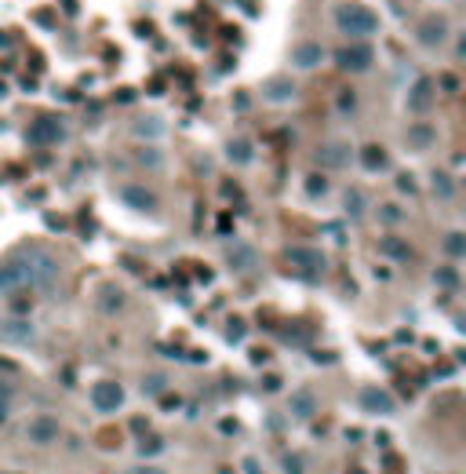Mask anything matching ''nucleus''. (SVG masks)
<instances>
[{"label": "nucleus", "instance_id": "f257e3e1", "mask_svg": "<svg viewBox=\"0 0 466 474\" xmlns=\"http://www.w3.org/2000/svg\"><path fill=\"white\" fill-rule=\"evenodd\" d=\"M335 26H339V33H346L350 41H365L379 30V15L361 4V0H346V4L335 8Z\"/></svg>", "mask_w": 466, "mask_h": 474}, {"label": "nucleus", "instance_id": "39448f33", "mask_svg": "<svg viewBox=\"0 0 466 474\" xmlns=\"http://www.w3.org/2000/svg\"><path fill=\"white\" fill-rule=\"evenodd\" d=\"M92 405L99 413H116V408L124 405V387L116 379H99L92 387Z\"/></svg>", "mask_w": 466, "mask_h": 474}, {"label": "nucleus", "instance_id": "f704fd0d", "mask_svg": "<svg viewBox=\"0 0 466 474\" xmlns=\"http://www.w3.org/2000/svg\"><path fill=\"white\" fill-rule=\"evenodd\" d=\"M397 186L405 190V194H412V190H416V183H412V175H401V179H397Z\"/></svg>", "mask_w": 466, "mask_h": 474}, {"label": "nucleus", "instance_id": "4be33fe9", "mask_svg": "<svg viewBox=\"0 0 466 474\" xmlns=\"http://www.w3.org/2000/svg\"><path fill=\"white\" fill-rule=\"evenodd\" d=\"M361 164H365L368 172H379V168H386V153H383V146H365L361 150Z\"/></svg>", "mask_w": 466, "mask_h": 474}, {"label": "nucleus", "instance_id": "ddd939ff", "mask_svg": "<svg viewBox=\"0 0 466 474\" xmlns=\"http://www.w3.org/2000/svg\"><path fill=\"white\" fill-rule=\"evenodd\" d=\"M361 408H368V413H394V398H390V391H379V387H365L361 391Z\"/></svg>", "mask_w": 466, "mask_h": 474}, {"label": "nucleus", "instance_id": "72a5a7b5", "mask_svg": "<svg viewBox=\"0 0 466 474\" xmlns=\"http://www.w3.org/2000/svg\"><path fill=\"white\" fill-rule=\"evenodd\" d=\"M284 471H288V474H303V464L295 456H288V460H284Z\"/></svg>", "mask_w": 466, "mask_h": 474}, {"label": "nucleus", "instance_id": "cd10ccee", "mask_svg": "<svg viewBox=\"0 0 466 474\" xmlns=\"http://www.w3.org/2000/svg\"><path fill=\"white\" fill-rule=\"evenodd\" d=\"M135 161L146 164V168H161V164H164V157H161V153L153 150V146H142V150L135 153Z\"/></svg>", "mask_w": 466, "mask_h": 474}, {"label": "nucleus", "instance_id": "9d476101", "mask_svg": "<svg viewBox=\"0 0 466 474\" xmlns=\"http://www.w3.org/2000/svg\"><path fill=\"white\" fill-rule=\"evenodd\" d=\"M26 438L33 445H48L59 438V419L55 416H33L30 424H26Z\"/></svg>", "mask_w": 466, "mask_h": 474}, {"label": "nucleus", "instance_id": "bb28decb", "mask_svg": "<svg viewBox=\"0 0 466 474\" xmlns=\"http://www.w3.org/2000/svg\"><path fill=\"white\" fill-rule=\"evenodd\" d=\"M164 387H168V376H161V373H153L150 379H142V394H150V398L164 394Z\"/></svg>", "mask_w": 466, "mask_h": 474}, {"label": "nucleus", "instance_id": "412c9836", "mask_svg": "<svg viewBox=\"0 0 466 474\" xmlns=\"http://www.w3.org/2000/svg\"><path fill=\"white\" fill-rule=\"evenodd\" d=\"M379 252H383V255H390V259H397V263L412 259V248H408L401 237H383V241H379Z\"/></svg>", "mask_w": 466, "mask_h": 474}, {"label": "nucleus", "instance_id": "393cba45", "mask_svg": "<svg viewBox=\"0 0 466 474\" xmlns=\"http://www.w3.org/2000/svg\"><path fill=\"white\" fill-rule=\"evenodd\" d=\"M135 135L139 139H161L164 135V124L157 117H142V121H135Z\"/></svg>", "mask_w": 466, "mask_h": 474}, {"label": "nucleus", "instance_id": "473e14b6", "mask_svg": "<svg viewBox=\"0 0 466 474\" xmlns=\"http://www.w3.org/2000/svg\"><path fill=\"white\" fill-rule=\"evenodd\" d=\"M226 336H230V339H244V325H241V322H230Z\"/></svg>", "mask_w": 466, "mask_h": 474}, {"label": "nucleus", "instance_id": "dca6fc26", "mask_svg": "<svg viewBox=\"0 0 466 474\" xmlns=\"http://www.w3.org/2000/svg\"><path fill=\"white\" fill-rule=\"evenodd\" d=\"M317 161L325 164V168H346L350 164V146L346 143H325L317 150Z\"/></svg>", "mask_w": 466, "mask_h": 474}, {"label": "nucleus", "instance_id": "6e6552de", "mask_svg": "<svg viewBox=\"0 0 466 474\" xmlns=\"http://www.w3.org/2000/svg\"><path fill=\"white\" fill-rule=\"evenodd\" d=\"M288 263L295 266V270H303V274H321L325 270V255H321L317 248H306V245H292L288 248Z\"/></svg>", "mask_w": 466, "mask_h": 474}, {"label": "nucleus", "instance_id": "20e7f679", "mask_svg": "<svg viewBox=\"0 0 466 474\" xmlns=\"http://www.w3.org/2000/svg\"><path fill=\"white\" fill-rule=\"evenodd\" d=\"M372 48L368 44H343L339 51H335V62H339V70L346 73H365L372 66Z\"/></svg>", "mask_w": 466, "mask_h": 474}, {"label": "nucleus", "instance_id": "e433bc0d", "mask_svg": "<svg viewBox=\"0 0 466 474\" xmlns=\"http://www.w3.org/2000/svg\"><path fill=\"white\" fill-rule=\"evenodd\" d=\"M383 215H386V219H390V223H394V219H401V212L394 208V204H386V208H383Z\"/></svg>", "mask_w": 466, "mask_h": 474}, {"label": "nucleus", "instance_id": "aec40b11", "mask_svg": "<svg viewBox=\"0 0 466 474\" xmlns=\"http://www.w3.org/2000/svg\"><path fill=\"white\" fill-rule=\"evenodd\" d=\"M226 259H230L233 270H252V266H255V248H248V245H233Z\"/></svg>", "mask_w": 466, "mask_h": 474}, {"label": "nucleus", "instance_id": "0eeeda50", "mask_svg": "<svg viewBox=\"0 0 466 474\" xmlns=\"http://www.w3.org/2000/svg\"><path fill=\"white\" fill-rule=\"evenodd\" d=\"M30 288V281H26L19 259L11 255L8 263H0V296H15V292H26Z\"/></svg>", "mask_w": 466, "mask_h": 474}, {"label": "nucleus", "instance_id": "b1692460", "mask_svg": "<svg viewBox=\"0 0 466 474\" xmlns=\"http://www.w3.org/2000/svg\"><path fill=\"white\" fill-rule=\"evenodd\" d=\"M226 157L233 164H248L252 161V143H248V139H233V143L226 146Z\"/></svg>", "mask_w": 466, "mask_h": 474}, {"label": "nucleus", "instance_id": "c9c22d12", "mask_svg": "<svg viewBox=\"0 0 466 474\" xmlns=\"http://www.w3.org/2000/svg\"><path fill=\"white\" fill-rule=\"evenodd\" d=\"M128 474H164V471H161V467H150V464H146V467H132Z\"/></svg>", "mask_w": 466, "mask_h": 474}, {"label": "nucleus", "instance_id": "a211bd4d", "mask_svg": "<svg viewBox=\"0 0 466 474\" xmlns=\"http://www.w3.org/2000/svg\"><path fill=\"white\" fill-rule=\"evenodd\" d=\"M405 139H408V146H416V150H430V146L437 143V132H434L430 124H423V121H419V124H412V128H408V135H405Z\"/></svg>", "mask_w": 466, "mask_h": 474}, {"label": "nucleus", "instance_id": "2f4dec72", "mask_svg": "<svg viewBox=\"0 0 466 474\" xmlns=\"http://www.w3.org/2000/svg\"><path fill=\"white\" fill-rule=\"evenodd\" d=\"M11 394H15V387H11L8 379H0V413L8 408V402H11Z\"/></svg>", "mask_w": 466, "mask_h": 474}, {"label": "nucleus", "instance_id": "7ed1b4c3", "mask_svg": "<svg viewBox=\"0 0 466 474\" xmlns=\"http://www.w3.org/2000/svg\"><path fill=\"white\" fill-rule=\"evenodd\" d=\"M26 139H30L33 146H59L62 139H66V128H62L55 117H37L30 124V132H26Z\"/></svg>", "mask_w": 466, "mask_h": 474}, {"label": "nucleus", "instance_id": "1a4fd4ad", "mask_svg": "<svg viewBox=\"0 0 466 474\" xmlns=\"http://www.w3.org/2000/svg\"><path fill=\"white\" fill-rule=\"evenodd\" d=\"M416 37H419V44L423 48H437L448 37V22L445 15H426L419 26H416Z\"/></svg>", "mask_w": 466, "mask_h": 474}, {"label": "nucleus", "instance_id": "7c9ffc66", "mask_svg": "<svg viewBox=\"0 0 466 474\" xmlns=\"http://www.w3.org/2000/svg\"><path fill=\"white\" fill-rule=\"evenodd\" d=\"M325 190H328V183H325V179H321V175H310V183H306V194H310V197L325 194Z\"/></svg>", "mask_w": 466, "mask_h": 474}, {"label": "nucleus", "instance_id": "5701e85b", "mask_svg": "<svg viewBox=\"0 0 466 474\" xmlns=\"http://www.w3.org/2000/svg\"><path fill=\"white\" fill-rule=\"evenodd\" d=\"M430 186H434V194L441 197V201H452V197H456V183H452V175H448V172H434Z\"/></svg>", "mask_w": 466, "mask_h": 474}, {"label": "nucleus", "instance_id": "423d86ee", "mask_svg": "<svg viewBox=\"0 0 466 474\" xmlns=\"http://www.w3.org/2000/svg\"><path fill=\"white\" fill-rule=\"evenodd\" d=\"M37 339V328L26 322V317H4L0 322V343H11V347H26V343Z\"/></svg>", "mask_w": 466, "mask_h": 474}, {"label": "nucleus", "instance_id": "9b49d317", "mask_svg": "<svg viewBox=\"0 0 466 474\" xmlns=\"http://www.w3.org/2000/svg\"><path fill=\"white\" fill-rule=\"evenodd\" d=\"M121 201L128 204V208H135V212H153L157 208V194L146 190V186H135V183L121 186Z\"/></svg>", "mask_w": 466, "mask_h": 474}, {"label": "nucleus", "instance_id": "a878e982", "mask_svg": "<svg viewBox=\"0 0 466 474\" xmlns=\"http://www.w3.org/2000/svg\"><path fill=\"white\" fill-rule=\"evenodd\" d=\"M343 208H346L350 215H361V212H365V194H361V190H346Z\"/></svg>", "mask_w": 466, "mask_h": 474}, {"label": "nucleus", "instance_id": "c756f323", "mask_svg": "<svg viewBox=\"0 0 466 474\" xmlns=\"http://www.w3.org/2000/svg\"><path fill=\"white\" fill-rule=\"evenodd\" d=\"M445 252L452 255V259H459V255L466 252V241H463V234H448V237H445Z\"/></svg>", "mask_w": 466, "mask_h": 474}, {"label": "nucleus", "instance_id": "ea45409f", "mask_svg": "<svg viewBox=\"0 0 466 474\" xmlns=\"http://www.w3.org/2000/svg\"><path fill=\"white\" fill-rule=\"evenodd\" d=\"M350 474H365V471H350Z\"/></svg>", "mask_w": 466, "mask_h": 474}, {"label": "nucleus", "instance_id": "6ab92c4d", "mask_svg": "<svg viewBox=\"0 0 466 474\" xmlns=\"http://www.w3.org/2000/svg\"><path fill=\"white\" fill-rule=\"evenodd\" d=\"M288 408H292L295 419H310V416H314V408H317V402H314V394H310V391H295Z\"/></svg>", "mask_w": 466, "mask_h": 474}, {"label": "nucleus", "instance_id": "f03ea898", "mask_svg": "<svg viewBox=\"0 0 466 474\" xmlns=\"http://www.w3.org/2000/svg\"><path fill=\"white\" fill-rule=\"evenodd\" d=\"M26 281H30V288H51L59 281V259L44 248H26L15 255Z\"/></svg>", "mask_w": 466, "mask_h": 474}, {"label": "nucleus", "instance_id": "f3484780", "mask_svg": "<svg viewBox=\"0 0 466 474\" xmlns=\"http://www.w3.org/2000/svg\"><path fill=\"white\" fill-rule=\"evenodd\" d=\"M95 303H99V310L102 314H116L124 306V288H116V285H102L95 292Z\"/></svg>", "mask_w": 466, "mask_h": 474}, {"label": "nucleus", "instance_id": "58836bf2", "mask_svg": "<svg viewBox=\"0 0 466 474\" xmlns=\"http://www.w3.org/2000/svg\"><path fill=\"white\" fill-rule=\"evenodd\" d=\"M0 474H22V471H0Z\"/></svg>", "mask_w": 466, "mask_h": 474}, {"label": "nucleus", "instance_id": "f8f14e48", "mask_svg": "<svg viewBox=\"0 0 466 474\" xmlns=\"http://www.w3.org/2000/svg\"><path fill=\"white\" fill-rule=\"evenodd\" d=\"M434 106V81L430 77H419L416 84H412V92H408V110L412 113H426Z\"/></svg>", "mask_w": 466, "mask_h": 474}, {"label": "nucleus", "instance_id": "c85d7f7f", "mask_svg": "<svg viewBox=\"0 0 466 474\" xmlns=\"http://www.w3.org/2000/svg\"><path fill=\"white\" fill-rule=\"evenodd\" d=\"M434 281H437L441 288H448V292H452V288H459V274L452 270V266H441V270L434 274Z\"/></svg>", "mask_w": 466, "mask_h": 474}, {"label": "nucleus", "instance_id": "4468645a", "mask_svg": "<svg viewBox=\"0 0 466 474\" xmlns=\"http://www.w3.org/2000/svg\"><path fill=\"white\" fill-rule=\"evenodd\" d=\"M321 59H325V48H321L317 41H299V44H295V51H292V62L299 70H314Z\"/></svg>", "mask_w": 466, "mask_h": 474}, {"label": "nucleus", "instance_id": "4c0bfd02", "mask_svg": "<svg viewBox=\"0 0 466 474\" xmlns=\"http://www.w3.org/2000/svg\"><path fill=\"white\" fill-rule=\"evenodd\" d=\"M244 474H263V471H259L255 460H244Z\"/></svg>", "mask_w": 466, "mask_h": 474}, {"label": "nucleus", "instance_id": "2eb2a0df", "mask_svg": "<svg viewBox=\"0 0 466 474\" xmlns=\"http://www.w3.org/2000/svg\"><path fill=\"white\" fill-rule=\"evenodd\" d=\"M263 99H266V102H292V99H295L292 77H270V81L263 84Z\"/></svg>", "mask_w": 466, "mask_h": 474}]
</instances>
